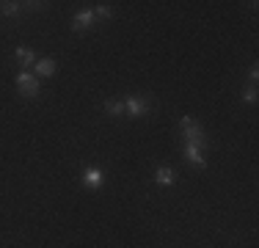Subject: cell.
Masks as SVG:
<instances>
[{"mask_svg": "<svg viewBox=\"0 0 259 248\" xmlns=\"http://www.w3.org/2000/svg\"><path fill=\"white\" fill-rule=\"evenodd\" d=\"M152 108H155V102H152L149 97L133 94V97L124 99V116H133V119H141V116L152 113Z\"/></svg>", "mask_w": 259, "mask_h": 248, "instance_id": "obj_1", "label": "cell"}, {"mask_svg": "<svg viewBox=\"0 0 259 248\" xmlns=\"http://www.w3.org/2000/svg\"><path fill=\"white\" fill-rule=\"evenodd\" d=\"M22 11V3H17V0H6V3H0V14L3 17H17Z\"/></svg>", "mask_w": 259, "mask_h": 248, "instance_id": "obj_10", "label": "cell"}, {"mask_svg": "<svg viewBox=\"0 0 259 248\" xmlns=\"http://www.w3.org/2000/svg\"><path fill=\"white\" fill-rule=\"evenodd\" d=\"M105 113L116 116V119H119V116H124V102H119V99H108V102H105Z\"/></svg>", "mask_w": 259, "mask_h": 248, "instance_id": "obj_11", "label": "cell"}, {"mask_svg": "<svg viewBox=\"0 0 259 248\" xmlns=\"http://www.w3.org/2000/svg\"><path fill=\"white\" fill-rule=\"evenodd\" d=\"M204 146L193 144V141H185V157H188V163L193 166V169H207V160H204V152H201Z\"/></svg>", "mask_w": 259, "mask_h": 248, "instance_id": "obj_4", "label": "cell"}, {"mask_svg": "<svg viewBox=\"0 0 259 248\" xmlns=\"http://www.w3.org/2000/svg\"><path fill=\"white\" fill-rule=\"evenodd\" d=\"M155 182L160 185V188H171V185L177 182V171L168 169V166H160V169L155 171Z\"/></svg>", "mask_w": 259, "mask_h": 248, "instance_id": "obj_7", "label": "cell"}, {"mask_svg": "<svg viewBox=\"0 0 259 248\" xmlns=\"http://www.w3.org/2000/svg\"><path fill=\"white\" fill-rule=\"evenodd\" d=\"M102 182H105V177H102L100 169H85V171H83V185H85L89 190H100Z\"/></svg>", "mask_w": 259, "mask_h": 248, "instance_id": "obj_6", "label": "cell"}, {"mask_svg": "<svg viewBox=\"0 0 259 248\" xmlns=\"http://www.w3.org/2000/svg\"><path fill=\"white\" fill-rule=\"evenodd\" d=\"M17 89H20L22 97L33 99L36 94H39V77L30 74V72H25V69H20V72H17Z\"/></svg>", "mask_w": 259, "mask_h": 248, "instance_id": "obj_3", "label": "cell"}, {"mask_svg": "<svg viewBox=\"0 0 259 248\" xmlns=\"http://www.w3.org/2000/svg\"><path fill=\"white\" fill-rule=\"evenodd\" d=\"M33 69H36L39 77H53V74H55V61L53 58H39L33 64Z\"/></svg>", "mask_w": 259, "mask_h": 248, "instance_id": "obj_9", "label": "cell"}, {"mask_svg": "<svg viewBox=\"0 0 259 248\" xmlns=\"http://www.w3.org/2000/svg\"><path fill=\"white\" fill-rule=\"evenodd\" d=\"M94 20H97L94 11H91V9H83V11H77V14H75L72 28H75L77 33H83V30H91V28H94Z\"/></svg>", "mask_w": 259, "mask_h": 248, "instance_id": "obj_5", "label": "cell"}, {"mask_svg": "<svg viewBox=\"0 0 259 248\" xmlns=\"http://www.w3.org/2000/svg\"><path fill=\"white\" fill-rule=\"evenodd\" d=\"M14 55H17V64H20L25 72H28V66H33L36 61H39V58H36V53H33L30 47H17Z\"/></svg>", "mask_w": 259, "mask_h": 248, "instance_id": "obj_8", "label": "cell"}, {"mask_svg": "<svg viewBox=\"0 0 259 248\" xmlns=\"http://www.w3.org/2000/svg\"><path fill=\"white\" fill-rule=\"evenodd\" d=\"M180 130H182L185 141H193V144H199V146H207L204 130H201V124L196 121L193 116H182V121H180Z\"/></svg>", "mask_w": 259, "mask_h": 248, "instance_id": "obj_2", "label": "cell"}, {"mask_svg": "<svg viewBox=\"0 0 259 248\" xmlns=\"http://www.w3.org/2000/svg\"><path fill=\"white\" fill-rule=\"evenodd\" d=\"M91 11H94V17H100V20H110V17H113V9L105 6V3H97Z\"/></svg>", "mask_w": 259, "mask_h": 248, "instance_id": "obj_12", "label": "cell"}, {"mask_svg": "<svg viewBox=\"0 0 259 248\" xmlns=\"http://www.w3.org/2000/svg\"><path fill=\"white\" fill-rule=\"evenodd\" d=\"M248 77H251V86H254V83H256V77H259V66H256V64L248 69Z\"/></svg>", "mask_w": 259, "mask_h": 248, "instance_id": "obj_14", "label": "cell"}, {"mask_svg": "<svg viewBox=\"0 0 259 248\" xmlns=\"http://www.w3.org/2000/svg\"><path fill=\"white\" fill-rule=\"evenodd\" d=\"M243 102H248V105H254L256 99H259V94H256V86H248V89H243Z\"/></svg>", "mask_w": 259, "mask_h": 248, "instance_id": "obj_13", "label": "cell"}]
</instances>
